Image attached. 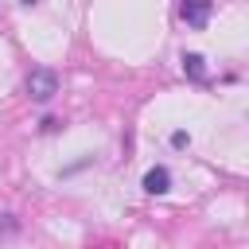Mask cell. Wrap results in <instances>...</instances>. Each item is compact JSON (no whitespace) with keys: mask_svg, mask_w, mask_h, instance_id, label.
Segmentation results:
<instances>
[{"mask_svg":"<svg viewBox=\"0 0 249 249\" xmlns=\"http://www.w3.org/2000/svg\"><path fill=\"white\" fill-rule=\"evenodd\" d=\"M27 93H31L35 101H51V97L58 93V74H54L51 66H35V70L27 74Z\"/></svg>","mask_w":249,"mask_h":249,"instance_id":"6da1fadb","label":"cell"},{"mask_svg":"<svg viewBox=\"0 0 249 249\" xmlns=\"http://www.w3.org/2000/svg\"><path fill=\"white\" fill-rule=\"evenodd\" d=\"M144 191H148V195H163V191H171V171H167V167H152V171L144 175Z\"/></svg>","mask_w":249,"mask_h":249,"instance_id":"7a4b0ae2","label":"cell"},{"mask_svg":"<svg viewBox=\"0 0 249 249\" xmlns=\"http://www.w3.org/2000/svg\"><path fill=\"white\" fill-rule=\"evenodd\" d=\"M179 16H183V23H191V27H206V19H210V4H183Z\"/></svg>","mask_w":249,"mask_h":249,"instance_id":"3957f363","label":"cell"},{"mask_svg":"<svg viewBox=\"0 0 249 249\" xmlns=\"http://www.w3.org/2000/svg\"><path fill=\"white\" fill-rule=\"evenodd\" d=\"M183 70H187L195 82H206V62H202V54H183Z\"/></svg>","mask_w":249,"mask_h":249,"instance_id":"277c9868","label":"cell"},{"mask_svg":"<svg viewBox=\"0 0 249 249\" xmlns=\"http://www.w3.org/2000/svg\"><path fill=\"white\" fill-rule=\"evenodd\" d=\"M187 140H191V136H187V132H171V144H175V148H183V144H187Z\"/></svg>","mask_w":249,"mask_h":249,"instance_id":"5b68a950","label":"cell"}]
</instances>
